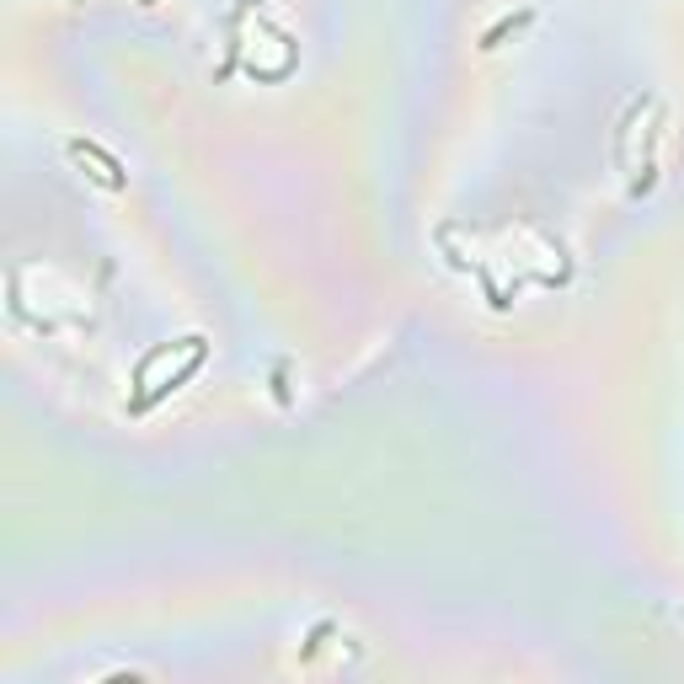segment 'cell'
Instances as JSON below:
<instances>
[{
  "label": "cell",
  "mask_w": 684,
  "mask_h": 684,
  "mask_svg": "<svg viewBox=\"0 0 684 684\" xmlns=\"http://www.w3.org/2000/svg\"><path fill=\"white\" fill-rule=\"evenodd\" d=\"M524 22H530V11H519V17H503V22H497V27H492L487 38H481V49H497V43H503L508 33H519Z\"/></svg>",
  "instance_id": "6da1fadb"
},
{
  "label": "cell",
  "mask_w": 684,
  "mask_h": 684,
  "mask_svg": "<svg viewBox=\"0 0 684 684\" xmlns=\"http://www.w3.org/2000/svg\"><path fill=\"white\" fill-rule=\"evenodd\" d=\"M139 6H155V0H139Z\"/></svg>",
  "instance_id": "7a4b0ae2"
}]
</instances>
